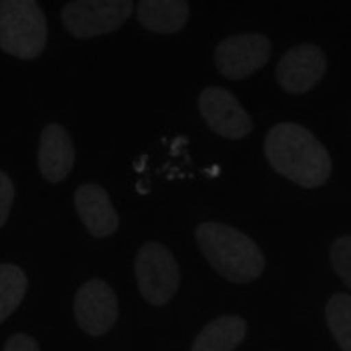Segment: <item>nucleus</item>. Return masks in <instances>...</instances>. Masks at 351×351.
Segmentation results:
<instances>
[{
	"label": "nucleus",
	"instance_id": "f257e3e1",
	"mask_svg": "<svg viewBox=\"0 0 351 351\" xmlns=\"http://www.w3.org/2000/svg\"><path fill=\"white\" fill-rule=\"evenodd\" d=\"M263 153L278 174L307 190L324 186L332 174L328 149L299 123L274 125L263 141Z\"/></svg>",
	"mask_w": 351,
	"mask_h": 351
},
{
	"label": "nucleus",
	"instance_id": "f03ea898",
	"mask_svg": "<svg viewBox=\"0 0 351 351\" xmlns=\"http://www.w3.org/2000/svg\"><path fill=\"white\" fill-rule=\"evenodd\" d=\"M193 236L204 258L230 283H252L263 274L265 256L244 232L227 223L202 221L195 227Z\"/></svg>",
	"mask_w": 351,
	"mask_h": 351
},
{
	"label": "nucleus",
	"instance_id": "7ed1b4c3",
	"mask_svg": "<svg viewBox=\"0 0 351 351\" xmlns=\"http://www.w3.org/2000/svg\"><path fill=\"white\" fill-rule=\"evenodd\" d=\"M48 44V21L36 0L0 2V49L20 60H36Z\"/></svg>",
	"mask_w": 351,
	"mask_h": 351
},
{
	"label": "nucleus",
	"instance_id": "20e7f679",
	"mask_svg": "<svg viewBox=\"0 0 351 351\" xmlns=\"http://www.w3.org/2000/svg\"><path fill=\"white\" fill-rule=\"evenodd\" d=\"M134 272L141 295L152 306H165L180 288L178 260L167 246L155 241L144 243L137 250Z\"/></svg>",
	"mask_w": 351,
	"mask_h": 351
},
{
	"label": "nucleus",
	"instance_id": "39448f33",
	"mask_svg": "<svg viewBox=\"0 0 351 351\" xmlns=\"http://www.w3.org/2000/svg\"><path fill=\"white\" fill-rule=\"evenodd\" d=\"M132 12V0H72L62 8L60 20L72 37L84 40L120 30Z\"/></svg>",
	"mask_w": 351,
	"mask_h": 351
},
{
	"label": "nucleus",
	"instance_id": "423d86ee",
	"mask_svg": "<svg viewBox=\"0 0 351 351\" xmlns=\"http://www.w3.org/2000/svg\"><path fill=\"white\" fill-rule=\"evenodd\" d=\"M271 55L272 43L267 36L258 32L236 34L216 44L215 64L223 77L241 81L265 67Z\"/></svg>",
	"mask_w": 351,
	"mask_h": 351
},
{
	"label": "nucleus",
	"instance_id": "0eeeda50",
	"mask_svg": "<svg viewBox=\"0 0 351 351\" xmlns=\"http://www.w3.org/2000/svg\"><path fill=\"white\" fill-rule=\"evenodd\" d=\"M199 111L206 125L225 139H244L253 130L252 116L239 99L223 86L204 88L199 95Z\"/></svg>",
	"mask_w": 351,
	"mask_h": 351
},
{
	"label": "nucleus",
	"instance_id": "6e6552de",
	"mask_svg": "<svg viewBox=\"0 0 351 351\" xmlns=\"http://www.w3.org/2000/svg\"><path fill=\"white\" fill-rule=\"evenodd\" d=\"M120 304L114 290L104 280H90L74 295V318L84 334L100 337L118 322Z\"/></svg>",
	"mask_w": 351,
	"mask_h": 351
},
{
	"label": "nucleus",
	"instance_id": "1a4fd4ad",
	"mask_svg": "<svg viewBox=\"0 0 351 351\" xmlns=\"http://www.w3.org/2000/svg\"><path fill=\"white\" fill-rule=\"evenodd\" d=\"M327 56L324 49L311 43L297 44L283 53L276 65V81L290 95H302L324 80Z\"/></svg>",
	"mask_w": 351,
	"mask_h": 351
},
{
	"label": "nucleus",
	"instance_id": "9d476101",
	"mask_svg": "<svg viewBox=\"0 0 351 351\" xmlns=\"http://www.w3.org/2000/svg\"><path fill=\"white\" fill-rule=\"evenodd\" d=\"M76 162L72 137L60 123H48L40 132L37 165L49 183H62L71 174Z\"/></svg>",
	"mask_w": 351,
	"mask_h": 351
},
{
	"label": "nucleus",
	"instance_id": "9b49d317",
	"mask_svg": "<svg viewBox=\"0 0 351 351\" xmlns=\"http://www.w3.org/2000/svg\"><path fill=\"white\" fill-rule=\"evenodd\" d=\"M74 206L86 230L97 239L112 236L120 228V215L114 209L104 186L81 184L74 192Z\"/></svg>",
	"mask_w": 351,
	"mask_h": 351
},
{
	"label": "nucleus",
	"instance_id": "f8f14e48",
	"mask_svg": "<svg viewBox=\"0 0 351 351\" xmlns=\"http://www.w3.org/2000/svg\"><path fill=\"white\" fill-rule=\"evenodd\" d=\"M137 21L146 30L162 36L178 34L190 20L186 0H141L137 2Z\"/></svg>",
	"mask_w": 351,
	"mask_h": 351
},
{
	"label": "nucleus",
	"instance_id": "ddd939ff",
	"mask_svg": "<svg viewBox=\"0 0 351 351\" xmlns=\"http://www.w3.org/2000/svg\"><path fill=\"white\" fill-rule=\"evenodd\" d=\"M247 335V324L243 316L223 315L211 319L193 339L192 351H232Z\"/></svg>",
	"mask_w": 351,
	"mask_h": 351
},
{
	"label": "nucleus",
	"instance_id": "4468645a",
	"mask_svg": "<svg viewBox=\"0 0 351 351\" xmlns=\"http://www.w3.org/2000/svg\"><path fill=\"white\" fill-rule=\"evenodd\" d=\"M28 278L23 269L16 263H2L0 265V322L16 311L27 295Z\"/></svg>",
	"mask_w": 351,
	"mask_h": 351
},
{
	"label": "nucleus",
	"instance_id": "2eb2a0df",
	"mask_svg": "<svg viewBox=\"0 0 351 351\" xmlns=\"http://www.w3.org/2000/svg\"><path fill=\"white\" fill-rule=\"evenodd\" d=\"M325 319L335 343L343 351L351 350V295L335 291L325 306Z\"/></svg>",
	"mask_w": 351,
	"mask_h": 351
},
{
	"label": "nucleus",
	"instance_id": "dca6fc26",
	"mask_svg": "<svg viewBox=\"0 0 351 351\" xmlns=\"http://www.w3.org/2000/svg\"><path fill=\"white\" fill-rule=\"evenodd\" d=\"M330 265L334 272L344 281L346 288L351 287V236L337 237L330 246Z\"/></svg>",
	"mask_w": 351,
	"mask_h": 351
},
{
	"label": "nucleus",
	"instance_id": "f3484780",
	"mask_svg": "<svg viewBox=\"0 0 351 351\" xmlns=\"http://www.w3.org/2000/svg\"><path fill=\"white\" fill-rule=\"evenodd\" d=\"M14 202V183L5 171L0 172V227H5Z\"/></svg>",
	"mask_w": 351,
	"mask_h": 351
},
{
	"label": "nucleus",
	"instance_id": "a211bd4d",
	"mask_svg": "<svg viewBox=\"0 0 351 351\" xmlns=\"http://www.w3.org/2000/svg\"><path fill=\"white\" fill-rule=\"evenodd\" d=\"M40 344L34 339L32 335L18 332V334L9 335L8 341L2 346V351H39Z\"/></svg>",
	"mask_w": 351,
	"mask_h": 351
},
{
	"label": "nucleus",
	"instance_id": "6ab92c4d",
	"mask_svg": "<svg viewBox=\"0 0 351 351\" xmlns=\"http://www.w3.org/2000/svg\"><path fill=\"white\" fill-rule=\"evenodd\" d=\"M146 160H148V155H143L139 160H137V164H134V169L137 172H143L144 171V164H146Z\"/></svg>",
	"mask_w": 351,
	"mask_h": 351
}]
</instances>
